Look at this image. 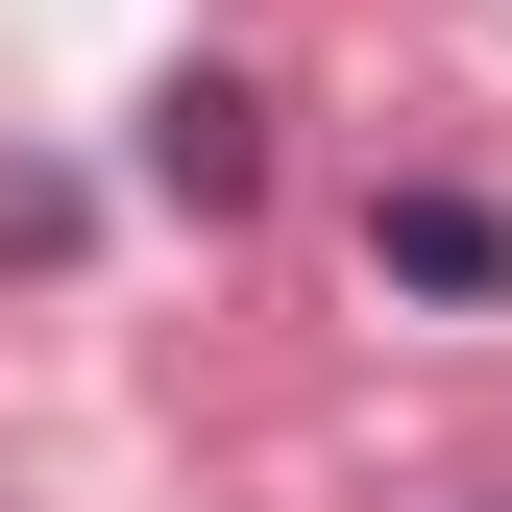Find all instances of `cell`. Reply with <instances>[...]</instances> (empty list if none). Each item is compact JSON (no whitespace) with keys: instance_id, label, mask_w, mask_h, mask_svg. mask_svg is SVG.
Masks as SVG:
<instances>
[{"instance_id":"1","label":"cell","mask_w":512,"mask_h":512,"mask_svg":"<svg viewBox=\"0 0 512 512\" xmlns=\"http://www.w3.org/2000/svg\"><path fill=\"white\" fill-rule=\"evenodd\" d=\"M366 293L488 317V293H512V196H464V171H391V196H366Z\"/></svg>"},{"instance_id":"2","label":"cell","mask_w":512,"mask_h":512,"mask_svg":"<svg viewBox=\"0 0 512 512\" xmlns=\"http://www.w3.org/2000/svg\"><path fill=\"white\" fill-rule=\"evenodd\" d=\"M147 196L171 220H244V196H269V98H244V74H171L147 98Z\"/></svg>"}]
</instances>
